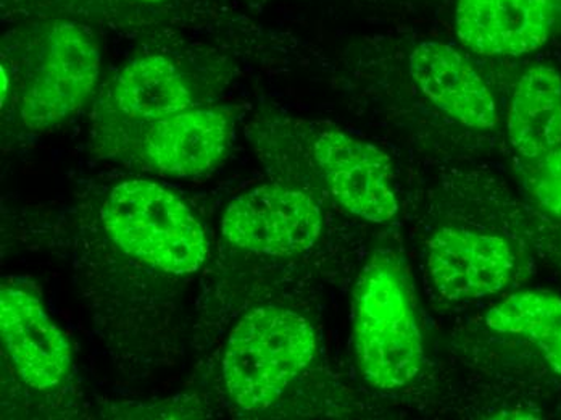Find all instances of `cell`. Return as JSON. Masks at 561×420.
I'll return each mask as SVG.
<instances>
[{
    "mask_svg": "<svg viewBox=\"0 0 561 420\" xmlns=\"http://www.w3.org/2000/svg\"><path fill=\"white\" fill-rule=\"evenodd\" d=\"M354 343L362 377L373 387L396 390L419 377L423 334L412 286L392 252H375L358 279Z\"/></svg>",
    "mask_w": 561,
    "mask_h": 420,
    "instance_id": "6da1fadb",
    "label": "cell"
},
{
    "mask_svg": "<svg viewBox=\"0 0 561 420\" xmlns=\"http://www.w3.org/2000/svg\"><path fill=\"white\" fill-rule=\"evenodd\" d=\"M317 353L309 320L283 307L245 314L229 334L224 356L226 390L245 411L278 401Z\"/></svg>",
    "mask_w": 561,
    "mask_h": 420,
    "instance_id": "7a4b0ae2",
    "label": "cell"
},
{
    "mask_svg": "<svg viewBox=\"0 0 561 420\" xmlns=\"http://www.w3.org/2000/svg\"><path fill=\"white\" fill-rule=\"evenodd\" d=\"M102 224L119 249L167 273L196 272L207 256L204 228L186 204L167 188L131 180L113 188Z\"/></svg>",
    "mask_w": 561,
    "mask_h": 420,
    "instance_id": "3957f363",
    "label": "cell"
},
{
    "mask_svg": "<svg viewBox=\"0 0 561 420\" xmlns=\"http://www.w3.org/2000/svg\"><path fill=\"white\" fill-rule=\"evenodd\" d=\"M99 73L101 50L94 34L78 23L53 26L23 92L22 121L26 128H53L78 114L91 98Z\"/></svg>",
    "mask_w": 561,
    "mask_h": 420,
    "instance_id": "277c9868",
    "label": "cell"
},
{
    "mask_svg": "<svg viewBox=\"0 0 561 420\" xmlns=\"http://www.w3.org/2000/svg\"><path fill=\"white\" fill-rule=\"evenodd\" d=\"M323 218L313 197L266 184L229 203L221 230L236 248L275 258L302 254L321 235Z\"/></svg>",
    "mask_w": 561,
    "mask_h": 420,
    "instance_id": "5b68a950",
    "label": "cell"
},
{
    "mask_svg": "<svg viewBox=\"0 0 561 420\" xmlns=\"http://www.w3.org/2000/svg\"><path fill=\"white\" fill-rule=\"evenodd\" d=\"M311 156L339 206L371 224L396 217L391 162L382 150L341 129H324L314 138Z\"/></svg>",
    "mask_w": 561,
    "mask_h": 420,
    "instance_id": "8992f818",
    "label": "cell"
},
{
    "mask_svg": "<svg viewBox=\"0 0 561 420\" xmlns=\"http://www.w3.org/2000/svg\"><path fill=\"white\" fill-rule=\"evenodd\" d=\"M510 242L470 228L446 227L427 242L431 283L447 300H471L501 292L515 273Z\"/></svg>",
    "mask_w": 561,
    "mask_h": 420,
    "instance_id": "52a82bcc",
    "label": "cell"
},
{
    "mask_svg": "<svg viewBox=\"0 0 561 420\" xmlns=\"http://www.w3.org/2000/svg\"><path fill=\"white\" fill-rule=\"evenodd\" d=\"M553 0H457L455 33L474 53L522 57L540 49L556 29Z\"/></svg>",
    "mask_w": 561,
    "mask_h": 420,
    "instance_id": "ba28073f",
    "label": "cell"
},
{
    "mask_svg": "<svg viewBox=\"0 0 561 420\" xmlns=\"http://www.w3.org/2000/svg\"><path fill=\"white\" fill-rule=\"evenodd\" d=\"M0 329L7 353L26 384L36 390L64 384L71 367L70 344L31 293L3 286Z\"/></svg>",
    "mask_w": 561,
    "mask_h": 420,
    "instance_id": "9c48e42d",
    "label": "cell"
},
{
    "mask_svg": "<svg viewBox=\"0 0 561 420\" xmlns=\"http://www.w3.org/2000/svg\"><path fill=\"white\" fill-rule=\"evenodd\" d=\"M409 73L416 88L451 121L478 129L497 125L494 95L477 68L449 44H419L410 53Z\"/></svg>",
    "mask_w": 561,
    "mask_h": 420,
    "instance_id": "30bf717a",
    "label": "cell"
},
{
    "mask_svg": "<svg viewBox=\"0 0 561 420\" xmlns=\"http://www.w3.org/2000/svg\"><path fill=\"white\" fill-rule=\"evenodd\" d=\"M231 133V122L220 109H187L149 123L142 154L160 175L197 177L214 169L221 159Z\"/></svg>",
    "mask_w": 561,
    "mask_h": 420,
    "instance_id": "8fae6325",
    "label": "cell"
},
{
    "mask_svg": "<svg viewBox=\"0 0 561 420\" xmlns=\"http://www.w3.org/2000/svg\"><path fill=\"white\" fill-rule=\"evenodd\" d=\"M512 148L534 160L561 146V75L537 65L516 81L506 111Z\"/></svg>",
    "mask_w": 561,
    "mask_h": 420,
    "instance_id": "7c38bea8",
    "label": "cell"
},
{
    "mask_svg": "<svg viewBox=\"0 0 561 420\" xmlns=\"http://www.w3.org/2000/svg\"><path fill=\"white\" fill-rule=\"evenodd\" d=\"M112 101L128 121L153 123L193 107V94L173 61L146 56L126 65L113 81Z\"/></svg>",
    "mask_w": 561,
    "mask_h": 420,
    "instance_id": "4fadbf2b",
    "label": "cell"
},
{
    "mask_svg": "<svg viewBox=\"0 0 561 420\" xmlns=\"http://www.w3.org/2000/svg\"><path fill=\"white\" fill-rule=\"evenodd\" d=\"M485 323L497 333L531 340L543 360L561 375V298L552 293L519 292L495 304Z\"/></svg>",
    "mask_w": 561,
    "mask_h": 420,
    "instance_id": "5bb4252c",
    "label": "cell"
},
{
    "mask_svg": "<svg viewBox=\"0 0 561 420\" xmlns=\"http://www.w3.org/2000/svg\"><path fill=\"white\" fill-rule=\"evenodd\" d=\"M529 191L543 211L561 218V146L531 160Z\"/></svg>",
    "mask_w": 561,
    "mask_h": 420,
    "instance_id": "9a60e30c",
    "label": "cell"
},
{
    "mask_svg": "<svg viewBox=\"0 0 561 420\" xmlns=\"http://www.w3.org/2000/svg\"><path fill=\"white\" fill-rule=\"evenodd\" d=\"M0 70H2V102H5V98H7V88H9V78H7V75H5V68H0Z\"/></svg>",
    "mask_w": 561,
    "mask_h": 420,
    "instance_id": "2e32d148",
    "label": "cell"
},
{
    "mask_svg": "<svg viewBox=\"0 0 561 420\" xmlns=\"http://www.w3.org/2000/svg\"><path fill=\"white\" fill-rule=\"evenodd\" d=\"M139 2H144V3H160V2H165V0H139Z\"/></svg>",
    "mask_w": 561,
    "mask_h": 420,
    "instance_id": "e0dca14e",
    "label": "cell"
},
{
    "mask_svg": "<svg viewBox=\"0 0 561 420\" xmlns=\"http://www.w3.org/2000/svg\"><path fill=\"white\" fill-rule=\"evenodd\" d=\"M553 2H556V5H557V0H553Z\"/></svg>",
    "mask_w": 561,
    "mask_h": 420,
    "instance_id": "ac0fdd59",
    "label": "cell"
}]
</instances>
